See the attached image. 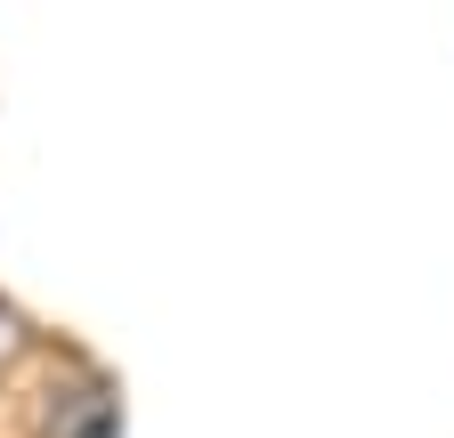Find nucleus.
Here are the masks:
<instances>
[{
	"label": "nucleus",
	"mask_w": 454,
	"mask_h": 438,
	"mask_svg": "<svg viewBox=\"0 0 454 438\" xmlns=\"http://www.w3.org/2000/svg\"><path fill=\"white\" fill-rule=\"evenodd\" d=\"M25 438H122V381L82 349H41V381H33V414Z\"/></svg>",
	"instance_id": "f257e3e1"
},
{
	"label": "nucleus",
	"mask_w": 454,
	"mask_h": 438,
	"mask_svg": "<svg viewBox=\"0 0 454 438\" xmlns=\"http://www.w3.org/2000/svg\"><path fill=\"white\" fill-rule=\"evenodd\" d=\"M41 349H49V333H41V325H33L9 293H0V381H9L25 357H41Z\"/></svg>",
	"instance_id": "f03ea898"
}]
</instances>
